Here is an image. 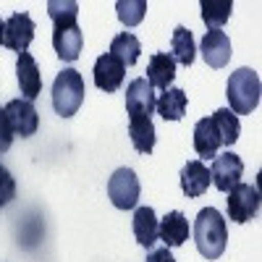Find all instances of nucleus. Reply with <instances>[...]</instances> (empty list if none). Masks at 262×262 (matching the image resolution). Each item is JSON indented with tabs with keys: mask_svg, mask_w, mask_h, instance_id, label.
Returning <instances> with one entry per match:
<instances>
[{
	"mask_svg": "<svg viewBox=\"0 0 262 262\" xmlns=\"http://www.w3.org/2000/svg\"><path fill=\"white\" fill-rule=\"evenodd\" d=\"M139 53H142V45L131 32H123V34L113 37V42H111V55H116L123 66H134L139 60Z\"/></svg>",
	"mask_w": 262,
	"mask_h": 262,
	"instance_id": "nucleus-23",
	"label": "nucleus"
},
{
	"mask_svg": "<svg viewBox=\"0 0 262 262\" xmlns=\"http://www.w3.org/2000/svg\"><path fill=\"white\" fill-rule=\"evenodd\" d=\"M210 168L202 163V160H189L181 170V191L194 200V196H202L207 189H210Z\"/></svg>",
	"mask_w": 262,
	"mask_h": 262,
	"instance_id": "nucleus-15",
	"label": "nucleus"
},
{
	"mask_svg": "<svg viewBox=\"0 0 262 262\" xmlns=\"http://www.w3.org/2000/svg\"><path fill=\"white\" fill-rule=\"evenodd\" d=\"M16 200V181L6 165H0V207H6Z\"/></svg>",
	"mask_w": 262,
	"mask_h": 262,
	"instance_id": "nucleus-26",
	"label": "nucleus"
},
{
	"mask_svg": "<svg viewBox=\"0 0 262 262\" xmlns=\"http://www.w3.org/2000/svg\"><path fill=\"white\" fill-rule=\"evenodd\" d=\"M155 90L147 79H134L126 86V113L128 118H149L155 113Z\"/></svg>",
	"mask_w": 262,
	"mask_h": 262,
	"instance_id": "nucleus-9",
	"label": "nucleus"
},
{
	"mask_svg": "<svg viewBox=\"0 0 262 262\" xmlns=\"http://www.w3.org/2000/svg\"><path fill=\"white\" fill-rule=\"evenodd\" d=\"M16 76H18V86H21V95L24 100H34L42 92V74H39V66L34 60V55L29 53H21L16 60Z\"/></svg>",
	"mask_w": 262,
	"mask_h": 262,
	"instance_id": "nucleus-13",
	"label": "nucleus"
},
{
	"mask_svg": "<svg viewBox=\"0 0 262 262\" xmlns=\"http://www.w3.org/2000/svg\"><path fill=\"white\" fill-rule=\"evenodd\" d=\"M210 176H212V184L215 189L221 191H231L236 184H242V176H244V163L236 152H223V155H215L212 165H210Z\"/></svg>",
	"mask_w": 262,
	"mask_h": 262,
	"instance_id": "nucleus-7",
	"label": "nucleus"
},
{
	"mask_svg": "<svg viewBox=\"0 0 262 262\" xmlns=\"http://www.w3.org/2000/svg\"><path fill=\"white\" fill-rule=\"evenodd\" d=\"M217 147H221V137H217L215 131V123L210 118H200L194 126V149L196 155H200V160H215L217 155Z\"/></svg>",
	"mask_w": 262,
	"mask_h": 262,
	"instance_id": "nucleus-17",
	"label": "nucleus"
},
{
	"mask_svg": "<svg viewBox=\"0 0 262 262\" xmlns=\"http://www.w3.org/2000/svg\"><path fill=\"white\" fill-rule=\"evenodd\" d=\"M116 11L126 27H137V24H142V18L147 13V0H118Z\"/></svg>",
	"mask_w": 262,
	"mask_h": 262,
	"instance_id": "nucleus-25",
	"label": "nucleus"
},
{
	"mask_svg": "<svg viewBox=\"0 0 262 262\" xmlns=\"http://www.w3.org/2000/svg\"><path fill=\"white\" fill-rule=\"evenodd\" d=\"M189 233H191V226H189V221L184 217V212H179V210L168 212L163 221H160V226H158V238L168 249L181 247L184 242H189Z\"/></svg>",
	"mask_w": 262,
	"mask_h": 262,
	"instance_id": "nucleus-14",
	"label": "nucleus"
},
{
	"mask_svg": "<svg viewBox=\"0 0 262 262\" xmlns=\"http://www.w3.org/2000/svg\"><path fill=\"white\" fill-rule=\"evenodd\" d=\"M158 226H160V221H158L155 210L152 207H137V212H134V236H137V242L142 247L149 249L158 242Z\"/></svg>",
	"mask_w": 262,
	"mask_h": 262,
	"instance_id": "nucleus-19",
	"label": "nucleus"
},
{
	"mask_svg": "<svg viewBox=\"0 0 262 262\" xmlns=\"http://www.w3.org/2000/svg\"><path fill=\"white\" fill-rule=\"evenodd\" d=\"M170 58L181 63V66H189L194 63V55H196V48H194V37L186 27H176L173 29V39H170Z\"/></svg>",
	"mask_w": 262,
	"mask_h": 262,
	"instance_id": "nucleus-21",
	"label": "nucleus"
},
{
	"mask_svg": "<svg viewBox=\"0 0 262 262\" xmlns=\"http://www.w3.org/2000/svg\"><path fill=\"white\" fill-rule=\"evenodd\" d=\"M13 128H11V123H8V116H6V107H0V155L3 152H8L11 149V144H13Z\"/></svg>",
	"mask_w": 262,
	"mask_h": 262,
	"instance_id": "nucleus-27",
	"label": "nucleus"
},
{
	"mask_svg": "<svg viewBox=\"0 0 262 262\" xmlns=\"http://www.w3.org/2000/svg\"><path fill=\"white\" fill-rule=\"evenodd\" d=\"M48 13L55 24L53 32V48L58 53L60 60L66 63H74L81 55L84 48V34L79 27V3L74 0H50L48 3Z\"/></svg>",
	"mask_w": 262,
	"mask_h": 262,
	"instance_id": "nucleus-1",
	"label": "nucleus"
},
{
	"mask_svg": "<svg viewBox=\"0 0 262 262\" xmlns=\"http://www.w3.org/2000/svg\"><path fill=\"white\" fill-rule=\"evenodd\" d=\"M200 53L205 58V63L210 66V69H223V66H228L231 60V39L226 32L221 29H210L205 37H202V45H200Z\"/></svg>",
	"mask_w": 262,
	"mask_h": 262,
	"instance_id": "nucleus-12",
	"label": "nucleus"
},
{
	"mask_svg": "<svg viewBox=\"0 0 262 262\" xmlns=\"http://www.w3.org/2000/svg\"><path fill=\"white\" fill-rule=\"evenodd\" d=\"M144 262H176V259H173V254H170V249H168V247H163V249L149 252Z\"/></svg>",
	"mask_w": 262,
	"mask_h": 262,
	"instance_id": "nucleus-28",
	"label": "nucleus"
},
{
	"mask_svg": "<svg viewBox=\"0 0 262 262\" xmlns=\"http://www.w3.org/2000/svg\"><path fill=\"white\" fill-rule=\"evenodd\" d=\"M186 105H189V97L184 90L179 86H168V90L155 100V111L165 118V121H181L186 116Z\"/></svg>",
	"mask_w": 262,
	"mask_h": 262,
	"instance_id": "nucleus-18",
	"label": "nucleus"
},
{
	"mask_svg": "<svg viewBox=\"0 0 262 262\" xmlns=\"http://www.w3.org/2000/svg\"><path fill=\"white\" fill-rule=\"evenodd\" d=\"M3 29H6V21L0 18V45H3Z\"/></svg>",
	"mask_w": 262,
	"mask_h": 262,
	"instance_id": "nucleus-29",
	"label": "nucleus"
},
{
	"mask_svg": "<svg viewBox=\"0 0 262 262\" xmlns=\"http://www.w3.org/2000/svg\"><path fill=\"white\" fill-rule=\"evenodd\" d=\"M210 121L215 123V131H217V137H221V144H226V147H231L238 139V134H242V123H238L236 113H231L228 107L215 111L210 116Z\"/></svg>",
	"mask_w": 262,
	"mask_h": 262,
	"instance_id": "nucleus-22",
	"label": "nucleus"
},
{
	"mask_svg": "<svg viewBox=\"0 0 262 262\" xmlns=\"http://www.w3.org/2000/svg\"><path fill=\"white\" fill-rule=\"evenodd\" d=\"M259 92H262L259 74L252 71V69H236L231 74V79H228V86H226V97L231 102V113L249 116L259 105Z\"/></svg>",
	"mask_w": 262,
	"mask_h": 262,
	"instance_id": "nucleus-3",
	"label": "nucleus"
},
{
	"mask_svg": "<svg viewBox=\"0 0 262 262\" xmlns=\"http://www.w3.org/2000/svg\"><path fill=\"white\" fill-rule=\"evenodd\" d=\"M233 0H202V21L207 29H221L231 18Z\"/></svg>",
	"mask_w": 262,
	"mask_h": 262,
	"instance_id": "nucleus-24",
	"label": "nucleus"
},
{
	"mask_svg": "<svg viewBox=\"0 0 262 262\" xmlns=\"http://www.w3.org/2000/svg\"><path fill=\"white\" fill-rule=\"evenodd\" d=\"M86 86H84V76L76 69H63L55 81H53V107L55 113L63 118H71L79 113V107L84 102Z\"/></svg>",
	"mask_w": 262,
	"mask_h": 262,
	"instance_id": "nucleus-4",
	"label": "nucleus"
},
{
	"mask_svg": "<svg viewBox=\"0 0 262 262\" xmlns=\"http://www.w3.org/2000/svg\"><path fill=\"white\" fill-rule=\"evenodd\" d=\"M259 215V191L252 184H236L228 191V217L233 223H249Z\"/></svg>",
	"mask_w": 262,
	"mask_h": 262,
	"instance_id": "nucleus-6",
	"label": "nucleus"
},
{
	"mask_svg": "<svg viewBox=\"0 0 262 262\" xmlns=\"http://www.w3.org/2000/svg\"><path fill=\"white\" fill-rule=\"evenodd\" d=\"M139 179L131 168H118L111 179H107V196L118 210H134L139 202Z\"/></svg>",
	"mask_w": 262,
	"mask_h": 262,
	"instance_id": "nucleus-5",
	"label": "nucleus"
},
{
	"mask_svg": "<svg viewBox=\"0 0 262 262\" xmlns=\"http://www.w3.org/2000/svg\"><path fill=\"white\" fill-rule=\"evenodd\" d=\"M194 242H196L200 254L207 257V259H217L226 252L228 226L223 221V215L215 207L200 210V215H196V221H194Z\"/></svg>",
	"mask_w": 262,
	"mask_h": 262,
	"instance_id": "nucleus-2",
	"label": "nucleus"
},
{
	"mask_svg": "<svg viewBox=\"0 0 262 262\" xmlns=\"http://www.w3.org/2000/svg\"><path fill=\"white\" fill-rule=\"evenodd\" d=\"M34 39V21L29 13H13L6 18V29H3V45L13 53H27Z\"/></svg>",
	"mask_w": 262,
	"mask_h": 262,
	"instance_id": "nucleus-8",
	"label": "nucleus"
},
{
	"mask_svg": "<svg viewBox=\"0 0 262 262\" xmlns=\"http://www.w3.org/2000/svg\"><path fill=\"white\" fill-rule=\"evenodd\" d=\"M95 84H97V90L102 92H118L121 90V84H123V76H126V66L111 55V53H105L95 60Z\"/></svg>",
	"mask_w": 262,
	"mask_h": 262,
	"instance_id": "nucleus-11",
	"label": "nucleus"
},
{
	"mask_svg": "<svg viewBox=\"0 0 262 262\" xmlns=\"http://www.w3.org/2000/svg\"><path fill=\"white\" fill-rule=\"evenodd\" d=\"M128 137H131V144H134L137 152L149 155L155 149V126H152V118H131Z\"/></svg>",
	"mask_w": 262,
	"mask_h": 262,
	"instance_id": "nucleus-20",
	"label": "nucleus"
},
{
	"mask_svg": "<svg viewBox=\"0 0 262 262\" xmlns=\"http://www.w3.org/2000/svg\"><path fill=\"white\" fill-rule=\"evenodd\" d=\"M6 116H8V123L13 128V134L21 137V139L32 137L39 128V113L29 100H11L6 105Z\"/></svg>",
	"mask_w": 262,
	"mask_h": 262,
	"instance_id": "nucleus-10",
	"label": "nucleus"
},
{
	"mask_svg": "<svg viewBox=\"0 0 262 262\" xmlns=\"http://www.w3.org/2000/svg\"><path fill=\"white\" fill-rule=\"evenodd\" d=\"M176 79V60L168 53H155L147 63V81L152 90H168L170 81Z\"/></svg>",
	"mask_w": 262,
	"mask_h": 262,
	"instance_id": "nucleus-16",
	"label": "nucleus"
}]
</instances>
